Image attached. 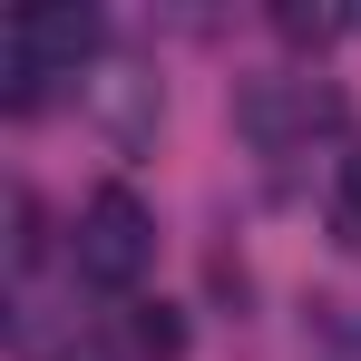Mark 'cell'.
<instances>
[{
    "label": "cell",
    "mask_w": 361,
    "mask_h": 361,
    "mask_svg": "<svg viewBox=\"0 0 361 361\" xmlns=\"http://www.w3.org/2000/svg\"><path fill=\"white\" fill-rule=\"evenodd\" d=\"M98 361H185V312L127 302L118 322H108V352H98Z\"/></svg>",
    "instance_id": "obj_5"
},
{
    "label": "cell",
    "mask_w": 361,
    "mask_h": 361,
    "mask_svg": "<svg viewBox=\"0 0 361 361\" xmlns=\"http://www.w3.org/2000/svg\"><path fill=\"white\" fill-rule=\"evenodd\" d=\"M322 225H332V244H352L361 254V147L332 166V195H322Z\"/></svg>",
    "instance_id": "obj_6"
},
{
    "label": "cell",
    "mask_w": 361,
    "mask_h": 361,
    "mask_svg": "<svg viewBox=\"0 0 361 361\" xmlns=\"http://www.w3.org/2000/svg\"><path fill=\"white\" fill-rule=\"evenodd\" d=\"M68 264H78V283H98V293H137L147 264H157L147 195H137V185H98V195L78 205V225H68Z\"/></svg>",
    "instance_id": "obj_2"
},
{
    "label": "cell",
    "mask_w": 361,
    "mask_h": 361,
    "mask_svg": "<svg viewBox=\"0 0 361 361\" xmlns=\"http://www.w3.org/2000/svg\"><path fill=\"white\" fill-rule=\"evenodd\" d=\"M98 49H108V10H88V0H30V10H10L0 20V108L39 118L59 98V78H78Z\"/></svg>",
    "instance_id": "obj_1"
},
{
    "label": "cell",
    "mask_w": 361,
    "mask_h": 361,
    "mask_svg": "<svg viewBox=\"0 0 361 361\" xmlns=\"http://www.w3.org/2000/svg\"><path fill=\"white\" fill-rule=\"evenodd\" d=\"M235 127L264 147V157H283V147L312 137V127H342V98L312 88V78H244L235 88Z\"/></svg>",
    "instance_id": "obj_3"
},
{
    "label": "cell",
    "mask_w": 361,
    "mask_h": 361,
    "mask_svg": "<svg viewBox=\"0 0 361 361\" xmlns=\"http://www.w3.org/2000/svg\"><path fill=\"white\" fill-rule=\"evenodd\" d=\"M88 108L108 127V147L137 157V147H157V118H166V88L147 78V68H108V78H88Z\"/></svg>",
    "instance_id": "obj_4"
},
{
    "label": "cell",
    "mask_w": 361,
    "mask_h": 361,
    "mask_svg": "<svg viewBox=\"0 0 361 361\" xmlns=\"http://www.w3.org/2000/svg\"><path fill=\"white\" fill-rule=\"evenodd\" d=\"M274 30H283L293 49H322V39H342V10H302V0H283V10H274Z\"/></svg>",
    "instance_id": "obj_7"
}]
</instances>
